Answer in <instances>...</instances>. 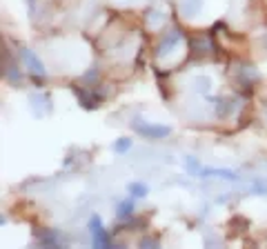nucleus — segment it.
<instances>
[{"instance_id": "obj_1", "label": "nucleus", "mask_w": 267, "mask_h": 249, "mask_svg": "<svg viewBox=\"0 0 267 249\" xmlns=\"http://www.w3.org/2000/svg\"><path fill=\"white\" fill-rule=\"evenodd\" d=\"M132 129L138 133V136L147 138V140H160V138L169 136L171 127L167 124H154V123H145L142 118H134L132 121Z\"/></svg>"}, {"instance_id": "obj_2", "label": "nucleus", "mask_w": 267, "mask_h": 249, "mask_svg": "<svg viewBox=\"0 0 267 249\" xmlns=\"http://www.w3.org/2000/svg\"><path fill=\"white\" fill-rule=\"evenodd\" d=\"M89 232H92V241H94L96 247H109L112 245V238H109V234L105 232L103 220H100L98 216L89 218Z\"/></svg>"}, {"instance_id": "obj_3", "label": "nucleus", "mask_w": 267, "mask_h": 249, "mask_svg": "<svg viewBox=\"0 0 267 249\" xmlns=\"http://www.w3.org/2000/svg\"><path fill=\"white\" fill-rule=\"evenodd\" d=\"M183 40V33H180L178 29H171V31H167L163 38H160V42H158V47H156V56L158 58H163V56H167L169 51H174L176 49V45Z\"/></svg>"}, {"instance_id": "obj_4", "label": "nucleus", "mask_w": 267, "mask_h": 249, "mask_svg": "<svg viewBox=\"0 0 267 249\" xmlns=\"http://www.w3.org/2000/svg\"><path fill=\"white\" fill-rule=\"evenodd\" d=\"M20 58H22L25 67L31 71V74H36V76H47V69H45V65H42V60L38 58V56L33 54L31 49H20Z\"/></svg>"}, {"instance_id": "obj_5", "label": "nucleus", "mask_w": 267, "mask_h": 249, "mask_svg": "<svg viewBox=\"0 0 267 249\" xmlns=\"http://www.w3.org/2000/svg\"><path fill=\"white\" fill-rule=\"evenodd\" d=\"M218 176V178H225V180H236L238 176L234 174L232 169H209V167H203L200 169V178H207V176Z\"/></svg>"}, {"instance_id": "obj_6", "label": "nucleus", "mask_w": 267, "mask_h": 249, "mask_svg": "<svg viewBox=\"0 0 267 249\" xmlns=\"http://www.w3.org/2000/svg\"><path fill=\"white\" fill-rule=\"evenodd\" d=\"M203 7V0H180V13L183 16H194L200 11Z\"/></svg>"}, {"instance_id": "obj_7", "label": "nucleus", "mask_w": 267, "mask_h": 249, "mask_svg": "<svg viewBox=\"0 0 267 249\" xmlns=\"http://www.w3.org/2000/svg\"><path fill=\"white\" fill-rule=\"evenodd\" d=\"M147 191H149V189H147L145 183H132V185H130V194L136 196V198H145Z\"/></svg>"}, {"instance_id": "obj_8", "label": "nucleus", "mask_w": 267, "mask_h": 249, "mask_svg": "<svg viewBox=\"0 0 267 249\" xmlns=\"http://www.w3.org/2000/svg\"><path fill=\"white\" fill-rule=\"evenodd\" d=\"M134 214V203L132 200H123L121 205H118V216L121 218H130Z\"/></svg>"}, {"instance_id": "obj_9", "label": "nucleus", "mask_w": 267, "mask_h": 249, "mask_svg": "<svg viewBox=\"0 0 267 249\" xmlns=\"http://www.w3.org/2000/svg\"><path fill=\"white\" fill-rule=\"evenodd\" d=\"M130 147H132V140H130V138H118V140L114 142V151H118V154H125Z\"/></svg>"}, {"instance_id": "obj_10", "label": "nucleus", "mask_w": 267, "mask_h": 249, "mask_svg": "<svg viewBox=\"0 0 267 249\" xmlns=\"http://www.w3.org/2000/svg\"><path fill=\"white\" fill-rule=\"evenodd\" d=\"M196 85H200L198 92H209V80L207 78H196Z\"/></svg>"}, {"instance_id": "obj_11", "label": "nucleus", "mask_w": 267, "mask_h": 249, "mask_svg": "<svg viewBox=\"0 0 267 249\" xmlns=\"http://www.w3.org/2000/svg\"><path fill=\"white\" fill-rule=\"evenodd\" d=\"M254 189H256V191H267V185H265V183H256Z\"/></svg>"}]
</instances>
